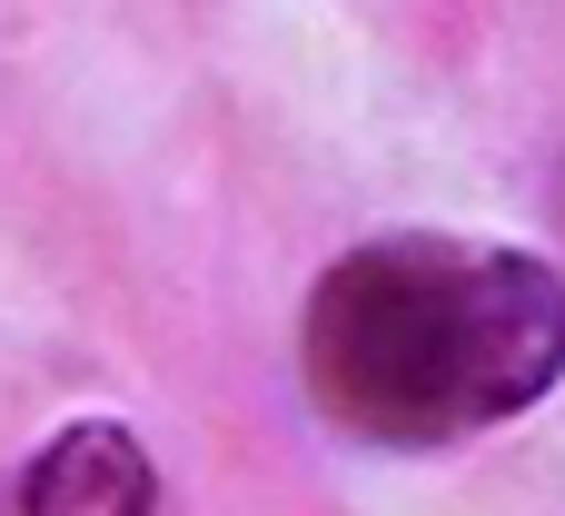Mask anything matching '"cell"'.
Returning a JSON list of instances; mask_svg holds the SVG:
<instances>
[{
    "mask_svg": "<svg viewBox=\"0 0 565 516\" xmlns=\"http://www.w3.org/2000/svg\"><path fill=\"white\" fill-rule=\"evenodd\" d=\"M565 378L556 259L457 229H387L318 268L298 388L358 447H467Z\"/></svg>",
    "mask_w": 565,
    "mask_h": 516,
    "instance_id": "cell-1",
    "label": "cell"
},
{
    "mask_svg": "<svg viewBox=\"0 0 565 516\" xmlns=\"http://www.w3.org/2000/svg\"><path fill=\"white\" fill-rule=\"evenodd\" d=\"M0 516H159V457L119 418H70L20 457Z\"/></svg>",
    "mask_w": 565,
    "mask_h": 516,
    "instance_id": "cell-2",
    "label": "cell"
}]
</instances>
